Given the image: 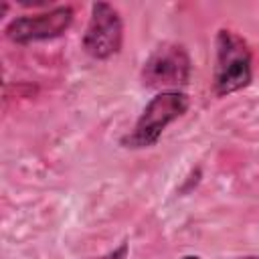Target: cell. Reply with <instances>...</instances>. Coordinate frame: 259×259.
Returning <instances> with one entry per match:
<instances>
[{
  "mask_svg": "<svg viewBox=\"0 0 259 259\" xmlns=\"http://www.w3.org/2000/svg\"><path fill=\"white\" fill-rule=\"evenodd\" d=\"M73 22V8L71 6H57L49 12L18 16L8 22L6 36L12 42L28 45L36 40H49L61 36Z\"/></svg>",
  "mask_w": 259,
  "mask_h": 259,
  "instance_id": "5b68a950",
  "label": "cell"
},
{
  "mask_svg": "<svg viewBox=\"0 0 259 259\" xmlns=\"http://www.w3.org/2000/svg\"><path fill=\"white\" fill-rule=\"evenodd\" d=\"M188 109V97L180 91H160L150 103L144 107L138 117L134 130L121 138V146L125 148H150L154 146L164 127L184 115Z\"/></svg>",
  "mask_w": 259,
  "mask_h": 259,
  "instance_id": "6da1fadb",
  "label": "cell"
},
{
  "mask_svg": "<svg viewBox=\"0 0 259 259\" xmlns=\"http://www.w3.org/2000/svg\"><path fill=\"white\" fill-rule=\"evenodd\" d=\"M237 259H259V255H245V257H237Z\"/></svg>",
  "mask_w": 259,
  "mask_h": 259,
  "instance_id": "52a82bcc",
  "label": "cell"
},
{
  "mask_svg": "<svg viewBox=\"0 0 259 259\" xmlns=\"http://www.w3.org/2000/svg\"><path fill=\"white\" fill-rule=\"evenodd\" d=\"M190 77V57L182 45L158 47L142 69V83L150 89L168 91V87H182Z\"/></svg>",
  "mask_w": 259,
  "mask_h": 259,
  "instance_id": "277c9868",
  "label": "cell"
},
{
  "mask_svg": "<svg viewBox=\"0 0 259 259\" xmlns=\"http://www.w3.org/2000/svg\"><path fill=\"white\" fill-rule=\"evenodd\" d=\"M127 253H130V247H127V243L123 241L117 249H113V251H109V253H105V255H101V257H95V259H127Z\"/></svg>",
  "mask_w": 259,
  "mask_h": 259,
  "instance_id": "8992f818",
  "label": "cell"
},
{
  "mask_svg": "<svg viewBox=\"0 0 259 259\" xmlns=\"http://www.w3.org/2000/svg\"><path fill=\"white\" fill-rule=\"evenodd\" d=\"M123 42V24L117 10L107 2L91 6V18L83 34V49L93 59H109L119 53Z\"/></svg>",
  "mask_w": 259,
  "mask_h": 259,
  "instance_id": "3957f363",
  "label": "cell"
},
{
  "mask_svg": "<svg viewBox=\"0 0 259 259\" xmlns=\"http://www.w3.org/2000/svg\"><path fill=\"white\" fill-rule=\"evenodd\" d=\"M182 259H200L198 255H186V257H182Z\"/></svg>",
  "mask_w": 259,
  "mask_h": 259,
  "instance_id": "ba28073f",
  "label": "cell"
},
{
  "mask_svg": "<svg viewBox=\"0 0 259 259\" xmlns=\"http://www.w3.org/2000/svg\"><path fill=\"white\" fill-rule=\"evenodd\" d=\"M251 83V51L249 45L233 30L217 34V67L214 93L225 97Z\"/></svg>",
  "mask_w": 259,
  "mask_h": 259,
  "instance_id": "7a4b0ae2",
  "label": "cell"
}]
</instances>
